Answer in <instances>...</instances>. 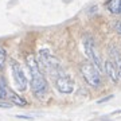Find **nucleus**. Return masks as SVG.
<instances>
[{
	"instance_id": "1",
	"label": "nucleus",
	"mask_w": 121,
	"mask_h": 121,
	"mask_svg": "<svg viewBox=\"0 0 121 121\" xmlns=\"http://www.w3.org/2000/svg\"><path fill=\"white\" fill-rule=\"evenodd\" d=\"M27 66L31 73V90L36 98H43L47 93V81L39 69L34 55H27Z\"/></svg>"
},
{
	"instance_id": "2",
	"label": "nucleus",
	"mask_w": 121,
	"mask_h": 121,
	"mask_svg": "<svg viewBox=\"0 0 121 121\" xmlns=\"http://www.w3.org/2000/svg\"><path fill=\"white\" fill-rule=\"evenodd\" d=\"M79 70L82 77L85 78V81L87 82V85H90L93 87H98L101 85V75H99L98 69L95 67L91 62L85 60L79 65Z\"/></svg>"
},
{
	"instance_id": "3",
	"label": "nucleus",
	"mask_w": 121,
	"mask_h": 121,
	"mask_svg": "<svg viewBox=\"0 0 121 121\" xmlns=\"http://www.w3.org/2000/svg\"><path fill=\"white\" fill-rule=\"evenodd\" d=\"M39 60H40L42 66L44 67V70L47 73H50L51 75L54 74V75L58 77V74L60 71V62L56 56H54L48 51L47 48H43V50L39 51Z\"/></svg>"
},
{
	"instance_id": "4",
	"label": "nucleus",
	"mask_w": 121,
	"mask_h": 121,
	"mask_svg": "<svg viewBox=\"0 0 121 121\" xmlns=\"http://www.w3.org/2000/svg\"><path fill=\"white\" fill-rule=\"evenodd\" d=\"M83 48H85V52H86L87 58L90 59V62L98 69V71H102V60H101V56L97 52V48L94 46V40L90 35H85L83 38Z\"/></svg>"
},
{
	"instance_id": "5",
	"label": "nucleus",
	"mask_w": 121,
	"mask_h": 121,
	"mask_svg": "<svg viewBox=\"0 0 121 121\" xmlns=\"http://www.w3.org/2000/svg\"><path fill=\"white\" fill-rule=\"evenodd\" d=\"M11 70H12V75H13V79H15V83H16L17 89L20 91H24L27 89V77L26 74L23 73L22 67L19 63L16 62H13L12 66H11Z\"/></svg>"
},
{
	"instance_id": "6",
	"label": "nucleus",
	"mask_w": 121,
	"mask_h": 121,
	"mask_svg": "<svg viewBox=\"0 0 121 121\" xmlns=\"http://www.w3.org/2000/svg\"><path fill=\"white\" fill-rule=\"evenodd\" d=\"M55 86L63 94H70L74 90V82L67 75H63V74H60L55 78Z\"/></svg>"
},
{
	"instance_id": "7",
	"label": "nucleus",
	"mask_w": 121,
	"mask_h": 121,
	"mask_svg": "<svg viewBox=\"0 0 121 121\" xmlns=\"http://www.w3.org/2000/svg\"><path fill=\"white\" fill-rule=\"evenodd\" d=\"M105 71L108 74V77L112 79V82H114V83L118 82L120 77H118V70H117V66H116L114 62L106 60V62H105Z\"/></svg>"
},
{
	"instance_id": "8",
	"label": "nucleus",
	"mask_w": 121,
	"mask_h": 121,
	"mask_svg": "<svg viewBox=\"0 0 121 121\" xmlns=\"http://www.w3.org/2000/svg\"><path fill=\"white\" fill-rule=\"evenodd\" d=\"M105 7L109 9V12L114 15H121V0H108L105 3Z\"/></svg>"
},
{
	"instance_id": "9",
	"label": "nucleus",
	"mask_w": 121,
	"mask_h": 121,
	"mask_svg": "<svg viewBox=\"0 0 121 121\" xmlns=\"http://www.w3.org/2000/svg\"><path fill=\"white\" fill-rule=\"evenodd\" d=\"M9 98H11V101H12L15 105H19V106H26L27 105V101L24 98H22L20 95H17V94H15L13 91H11L9 90Z\"/></svg>"
},
{
	"instance_id": "10",
	"label": "nucleus",
	"mask_w": 121,
	"mask_h": 121,
	"mask_svg": "<svg viewBox=\"0 0 121 121\" xmlns=\"http://www.w3.org/2000/svg\"><path fill=\"white\" fill-rule=\"evenodd\" d=\"M8 87H7V82H5V78L1 77L0 78V99H5L8 97Z\"/></svg>"
},
{
	"instance_id": "11",
	"label": "nucleus",
	"mask_w": 121,
	"mask_h": 121,
	"mask_svg": "<svg viewBox=\"0 0 121 121\" xmlns=\"http://www.w3.org/2000/svg\"><path fill=\"white\" fill-rule=\"evenodd\" d=\"M5 58H7V54H5V50L1 46H0V69L4 66V62H5Z\"/></svg>"
},
{
	"instance_id": "12",
	"label": "nucleus",
	"mask_w": 121,
	"mask_h": 121,
	"mask_svg": "<svg viewBox=\"0 0 121 121\" xmlns=\"http://www.w3.org/2000/svg\"><path fill=\"white\" fill-rule=\"evenodd\" d=\"M116 63V66H117V70H118V77L121 78V55H120V58L114 62Z\"/></svg>"
},
{
	"instance_id": "13",
	"label": "nucleus",
	"mask_w": 121,
	"mask_h": 121,
	"mask_svg": "<svg viewBox=\"0 0 121 121\" xmlns=\"http://www.w3.org/2000/svg\"><path fill=\"white\" fill-rule=\"evenodd\" d=\"M113 98V94H110V95H108V97H105V98H101V99H98V104H102V102H106V101H109V99H112Z\"/></svg>"
},
{
	"instance_id": "14",
	"label": "nucleus",
	"mask_w": 121,
	"mask_h": 121,
	"mask_svg": "<svg viewBox=\"0 0 121 121\" xmlns=\"http://www.w3.org/2000/svg\"><path fill=\"white\" fill-rule=\"evenodd\" d=\"M11 106H12V104H11V102H0V108H11Z\"/></svg>"
},
{
	"instance_id": "15",
	"label": "nucleus",
	"mask_w": 121,
	"mask_h": 121,
	"mask_svg": "<svg viewBox=\"0 0 121 121\" xmlns=\"http://www.w3.org/2000/svg\"><path fill=\"white\" fill-rule=\"evenodd\" d=\"M114 28H116V31H117V32H118V34L121 35V22L116 23V26H114Z\"/></svg>"
},
{
	"instance_id": "16",
	"label": "nucleus",
	"mask_w": 121,
	"mask_h": 121,
	"mask_svg": "<svg viewBox=\"0 0 121 121\" xmlns=\"http://www.w3.org/2000/svg\"><path fill=\"white\" fill-rule=\"evenodd\" d=\"M113 114H121V110H117V112H113Z\"/></svg>"
}]
</instances>
